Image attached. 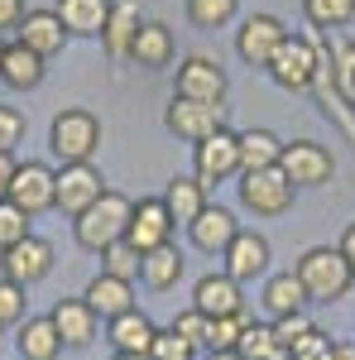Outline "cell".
<instances>
[{
  "label": "cell",
  "instance_id": "obj_1",
  "mask_svg": "<svg viewBox=\"0 0 355 360\" xmlns=\"http://www.w3.org/2000/svg\"><path fill=\"white\" fill-rule=\"evenodd\" d=\"M293 274L307 288V303H341L355 288V269H351V259L341 255V245H312L293 264Z\"/></svg>",
  "mask_w": 355,
  "mask_h": 360
},
{
  "label": "cell",
  "instance_id": "obj_2",
  "mask_svg": "<svg viewBox=\"0 0 355 360\" xmlns=\"http://www.w3.org/2000/svg\"><path fill=\"white\" fill-rule=\"evenodd\" d=\"M130 212H135V202L125 193H101V202H91L82 217H72V236H77V245L91 250V255H101V250L120 245L125 240V231H130Z\"/></svg>",
  "mask_w": 355,
  "mask_h": 360
},
{
  "label": "cell",
  "instance_id": "obj_3",
  "mask_svg": "<svg viewBox=\"0 0 355 360\" xmlns=\"http://www.w3.org/2000/svg\"><path fill=\"white\" fill-rule=\"evenodd\" d=\"M264 72H269L283 91H307V86L327 72V58H322V49H317L312 34H288V39L278 44V53H273V63L264 68Z\"/></svg>",
  "mask_w": 355,
  "mask_h": 360
},
{
  "label": "cell",
  "instance_id": "obj_4",
  "mask_svg": "<svg viewBox=\"0 0 355 360\" xmlns=\"http://www.w3.org/2000/svg\"><path fill=\"white\" fill-rule=\"evenodd\" d=\"M49 149H53L58 164H91V154L101 149V120L82 106L58 111L49 125Z\"/></svg>",
  "mask_w": 355,
  "mask_h": 360
},
{
  "label": "cell",
  "instance_id": "obj_5",
  "mask_svg": "<svg viewBox=\"0 0 355 360\" xmlns=\"http://www.w3.org/2000/svg\"><path fill=\"white\" fill-rule=\"evenodd\" d=\"M240 207L259 221H273V217H288L293 202H298V188L283 178V168H254V173H240Z\"/></svg>",
  "mask_w": 355,
  "mask_h": 360
},
{
  "label": "cell",
  "instance_id": "obj_6",
  "mask_svg": "<svg viewBox=\"0 0 355 360\" xmlns=\"http://www.w3.org/2000/svg\"><path fill=\"white\" fill-rule=\"evenodd\" d=\"M192 178L202 188H217V183L240 178V135L231 125L217 130V135H207L202 144H192Z\"/></svg>",
  "mask_w": 355,
  "mask_h": 360
},
{
  "label": "cell",
  "instance_id": "obj_7",
  "mask_svg": "<svg viewBox=\"0 0 355 360\" xmlns=\"http://www.w3.org/2000/svg\"><path fill=\"white\" fill-rule=\"evenodd\" d=\"M226 91H231V77H226V68H221L217 58L188 53L183 63H178L173 96H183V101H207V106H221V101H226Z\"/></svg>",
  "mask_w": 355,
  "mask_h": 360
},
{
  "label": "cell",
  "instance_id": "obj_8",
  "mask_svg": "<svg viewBox=\"0 0 355 360\" xmlns=\"http://www.w3.org/2000/svg\"><path fill=\"white\" fill-rule=\"evenodd\" d=\"M106 178L96 164H58L53 168V207L63 217H82L91 202H101Z\"/></svg>",
  "mask_w": 355,
  "mask_h": 360
},
{
  "label": "cell",
  "instance_id": "obj_9",
  "mask_svg": "<svg viewBox=\"0 0 355 360\" xmlns=\"http://www.w3.org/2000/svg\"><path fill=\"white\" fill-rule=\"evenodd\" d=\"M283 178L293 183V188H327L331 173H336V159H331L327 144H317V139H293V144H283Z\"/></svg>",
  "mask_w": 355,
  "mask_h": 360
},
{
  "label": "cell",
  "instance_id": "obj_10",
  "mask_svg": "<svg viewBox=\"0 0 355 360\" xmlns=\"http://www.w3.org/2000/svg\"><path fill=\"white\" fill-rule=\"evenodd\" d=\"M53 274V240H44V236H25L20 245L0 250V278H10V283H39V278Z\"/></svg>",
  "mask_w": 355,
  "mask_h": 360
},
{
  "label": "cell",
  "instance_id": "obj_11",
  "mask_svg": "<svg viewBox=\"0 0 355 360\" xmlns=\"http://www.w3.org/2000/svg\"><path fill=\"white\" fill-rule=\"evenodd\" d=\"M5 202H15L25 217H44V212H53V168L39 164V159H25V164L15 168V178H10Z\"/></svg>",
  "mask_w": 355,
  "mask_h": 360
},
{
  "label": "cell",
  "instance_id": "obj_12",
  "mask_svg": "<svg viewBox=\"0 0 355 360\" xmlns=\"http://www.w3.org/2000/svg\"><path fill=\"white\" fill-rule=\"evenodd\" d=\"M164 125L178 139L202 144L207 135L226 130V106H207V101H183V96H173V101H168V111H164Z\"/></svg>",
  "mask_w": 355,
  "mask_h": 360
},
{
  "label": "cell",
  "instance_id": "obj_13",
  "mask_svg": "<svg viewBox=\"0 0 355 360\" xmlns=\"http://www.w3.org/2000/svg\"><path fill=\"white\" fill-rule=\"evenodd\" d=\"M173 240V217H168L164 197H139L135 212H130V231H125V245L139 250V255H149V250H159Z\"/></svg>",
  "mask_w": 355,
  "mask_h": 360
},
{
  "label": "cell",
  "instance_id": "obj_14",
  "mask_svg": "<svg viewBox=\"0 0 355 360\" xmlns=\"http://www.w3.org/2000/svg\"><path fill=\"white\" fill-rule=\"evenodd\" d=\"M283 39H288V29H283L278 15H250L245 25L235 29V53L245 58L250 68H269Z\"/></svg>",
  "mask_w": 355,
  "mask_h": 360
},
{
  "label": "cell",
  "instance_id": "obj_15",
  "mask_svg": "<svg viewBox=\"0 0 355 360\" xmlns=\"http://www.w3.org/2000/svg\"><path fill=\"white\" fill-rule=\"evenodd\" d=\"M192 307L207 317V322H217V317H235V312H245V293H240V283L226 274H202L192 283Z\"/></svg>",
  "mask_w": 355,
  "mask_h": 360
},
{
  "label": "cell",
  "instance_id": "obj_16",
  "mask_svg": "<svg viewBox=\"0 0 355 360\" xmlns=\"http://www.w3.org/2000/svg\"><path fill=\"white\" fill-rule=\"evenodd\" d=\"M269 255L273 250L259 231H240V236L226 245V255H221V259H226L221 269L235 278V283H254V278H269Z\"/></svg>",
  "mask_w": 355,
  "mask_h": 360
},
{
  "label": "cell",
  "instance_id": "obj_17",
  "mask_svg": "<svg viewBox=\"0 0 355 360\" xmlns=\"http://www.w3.org/2000/svg\"><path fill=\"white\" fill-rule=\"evenodd\" d=\"M15 39L25 44L29 53H39L44 63H49L53 53H63V44H67L72 34L63 29L58 10H25V20H20V29H15Z\"/></svg>",
  "mask_w": 355,
  "mask_h": 360
},
{
  "label": "cell",
  "instance_id": "obj_18",
  "mask_svg": "<svg viewBox=\"0 0 355 360\" xmlns=\"http://www.w3.org/2000/svg\"><path fill=\"white\" fill-rule=\"evenodd\" d=\"M49 317H53L63 346H72V351H86L96 341V332H101V317L86 307V298H58Z\"/></svg>",
  "mask_w": 355,
  "mask_h": 360
},
{
  "label": "cell",
  "instance_id": "obj_19",
  "mask_svg": "<svg viewBox=\"0 0 355 360\" xmlns=\"http://www.w3.org/2000/svg\"><path fill=\"white\" fill-rule=\"evenodd\" d=\"M86 307L101 317V322H115L125 312H135V278H115V274H96L86 283Z\"/></svg>",
  "mask_w": 355,
  "mask_h": 360
},
{
  "label": "cell",
  "instance_id": "obj_20",
  "mask_svg": "<svg viewBox=\"0 0 355 360\" xmlns=\"http://www.w3.org/2000/svg\"><path fill=\"white\" fill-rule=\"evenodd\" d=\"M240 236V221H235V212H226V207H212L207 202V212L188 226V240L192 250H202V255H226V245Z\"/></svg>",
  "mask_w": 355,
  "mask_h": 360
},
{
  "label": "cell",
  "instance_id": "obj_21",
  "mask_svg": "<svg viewBox=\"0 0 355 360\" xmlns=\"http://www.w3.org/2000/svg\"><path fill=\"white\" fill-rule=\"evenodd\" d=\"M178 53V44H173V29L164 20H144L135 34V44H130V63L144 68V72H164L168 63Z\"/></svg>",
  "mask_w": 355,
  "mask_h": 360
},
{
  "label": "cell",
  "instance_id": "obj_22",
  "mask_svg": "<svg viewBox=\"0 0 355 360\" xmlns=\"http://www.w3.org/2000/svg\"><path fill=\"white\" fill-rule=\"evenodd\" d=\"M139 25H144V15H139L135 0H110V20L101 29V44H106L110 63H130V44H135Z\"/></svg>",
  "mask_w": 355,
  "mask_h": 360
},
{
  "label": "cell",
  "instance_id": "obj_23",
  "mask_svg": "<svg viewBox=\"0 0 355 360\" xmlns=\"http://www.w3.org/2000/svg\"><path fill=\"white\" fill-rule=\"evenodd\" d=\"M188 269V259H183V250L173 245H159L149 250V255H139V283L144 288H154V293H168V288H178V278Z\"/></svg>",
  "mask_w": 355,
  "mask_h": 360
},
{
  "label": "cell",
  "instance_id": "obj_24",
  "mask_svg": "<svg viewBox=\"0 0 355 360\" xmlns=\"http://www.w3.org/2000/svg\"><path fill=\"white\" fill-rule=\"evenodd\" d=\"M164 207H168V217H173V226H192L207 212V188L192 173H173L164 188Z\"/></svg>",
  "mask_w": 355,
  "mask_h": 360
},
{
  "label": "cell",
  "instance_id": "obj_25",
  "mask_svg": "<svg viewBox=\"0 0 355 360\" xmlns=\"http://www.w3.org/2000/svg\"><path fill=\"white\" fill-rule=\"evenodd\" d=\"M154 336H159L154 317H144V312L135 307V312H125V317H115V322H110L106 341L115 346V356H149Z\"/></svg>",
  "mask_w": 355,
  "mask_h": 360
},
{
  "label": "cell",
  "instance_id": "obj_26",
  "mask_svg": "<svg viewBox=\"0 0 355 360\" xmlns=\"http://www.w3.org/2000/svg\"><path fill=\"white\" fill-rule=\"evenodd\" d=\"M259 303H264V312H269V322H278V317L307 312V288L298 283V274H293V269H283V274H269V278H264Z\"/></svg>",
  "mask_w": 355,
  "mask_h": 360
},
{
  "label": "cell",
  "instance_id": "obj_27",
  "mask_svg": "<svg viewBox=\"0 0 355 360\" xmlns=\"http://www.w3.org/2000/svg\"><path fill=\"white\" fill-rule=\"evenodd\" d=\"M0 82L10 86V91H34V86L44 82V58L29 53L20 39H10L5 58H0Z\"/></svg>",
  "mask_w": 355,
  "mask_h": 360
},
{
  "label": "cell",
  "instance_id": "obj_28",
  "mask_svg": "<svg viewBox=\"0 0 355 360\" xmlns=\"http://www.w3.org/2000/svg\"><path fill=\"white\" fill-rule=\"evenodd\" d=\"M15 351H20V360H58L63 356V336H58L53 317H25L20 336H15Z\"/></svg>",
  "mask_w": 355,
  "mask_h": 360
},
{
  "label": "cell",
  "instance_id": "obj_29",
  "mask_svg": "<svg viewBox=\"0 0 355 360\" xmlns=\"http://www.w3.org/2000/svg\"><path fill=\"white\" fill-rule=\"evenodd\" d=\"M53 10L63 20V29L82 34V39H101V29L110 20V0H58Z\"/></svg>",
  "mask_w": 355,
  "mask_h": 360
},
{
  "label": "cell",
  "instance_id": "obj_30",
  "mask_svg": "<svg viewBox=\"0 0 355 360\" xmlns=\"http://www.w3.org/2000/svg\"><path fill=\"white\" fill-rule=\"evenodd\" d=\"M240 135V173H254V168H278L283 159V139L264 130V125H250V130H235Z\"/></svg>",
  "mask_w": 355,
  "mask_h": 360
},
{
  "label": "cell",
  "instance_id": "obj_31",
  "mask_svg": "<svg viewBox=\"0 0 355 360\" xmlns=\"http://www.w3.org/2000/svg\"><path fill=\"white\" fill-rule=\"evenodd\" d=\"M235 351H240V360H288V351L278 346V336H273L269 322H250Z\"/></svg>",
  "mask_w": 355,
  "mask_h": 360
},
{
  "label": "cell",
  "instance_id": "obj_32",
  "mask_svg": "<svg viewBox=\"0 0 355 360\" xmlns=\"http://www.w3.org/2000/svg\"><path fill=\"white\" fill-rule=\"evenodd\" d=\"M302 15L312 29H346L355 20V0H302Z\"/></svg>",
  "mask_w": 355,
  "mask_h": 360
},
{
  "label": "cell",
  "instance_id": "obj_33",
  "mask_svg": "<svg viewBox=\"0 0 355 360\" xmlns=\"http://www.w3.org/2000/svg\"><path fill=\"white\" fill-rule=\"evenodd\" d=\"M240 15V0H188V20L197 29H226Z\"/></svg>",
  "mask_w": 355,
  "mask_h": 360
},
{
  "label": "cell",
  "instance_id": "obj_34",
  "mask_svg": "<svg viewBox=\"0 0 355 360\" xmlns=\"http://www.w3.org/2000/svg\"><path fill=\"white\" fill-rule=\"evenodd\" d=\"M327 72H331V82H336V91L355 106V44H351V39H341V44H336Z\"/></svg>",
  "mask_w": 355,
  "mask_h": 360
},
{
  "label": "cell",
  "instance_id": "obj_35",
  "mask_svg": "<svg viewBox=\"0 0 355 360\" xmlns=\"http://www.w3.org/2000/svg\"><path fill=\"white\" fill-rule=\"evenodd\" d=\"M245 327H250L245 312H235V317H217V322L207 327V351H235L240 336H245Z\"/></svg>",
  "mask_w": 355,
  "mask_h": 360
},
{
  "label": "cell",
  "instance_id": "obj_36",
  "mask_svg": "<svg viewBox=\"0 0 355 360\" xmlns=\"http://www.w3.org/2000/svg\"><path fill=\"white\" fill-rule=\"evenodd\" d=\"M25 236H34V217H25L15 202H5V197H0V250L20 245Z\"/></svg>",
  "mask_w": 355,
  "mask_h": 360
},
{
  "label": "cell",
  "instance_id": "obj_37",
  "mask_svg": "<svg viewBox=\"0 0 355 360\" xmlns=\"http://www.w3.org/2000/svg\"><path fill=\"white\" fill-rule=\"evenodd\" d=\"M207 327H212V322H207V317H202L197 307H183V312H178V317L168 322V332L183 336L192 351H207Z\"/></svg>",
  "mask_w": 355,
  "mask_h": 360
},
{
  "label": "cell",
  "instance_id": "obj_38",
  "mask_svg": "<svg viewBox=\"0 0 355 360\" xmlns=\"http://www.w3.org/2000/svg\"><path fill=\"white\" fill-rule=\"evenodd\" d=\"M29 288H20V283H10V278H0V327H20L29 317Z\"/></svg>",
  "mask_w": 355,
  "mask_h": 360
},
{
  "label": "cell",
  "instance_id": "obj_39",
  "mask_svg": "<svg viewBox=\"0 0 355 360\" xmlns=\"http://www.w3.org/2000/svg\"><path fill=\"white\" fill-rule=\"evenodd\" d=\"M101 274L135 278L139 274V250H130L125 240H120V245H110V250H101Z\"/></svg>",
  "mask_w": 355,
  "mask_h": 360
},
{
  "label": "cell",
  "instance_id": "obj_40",
  "mask_svg": "<svg viewBox=\"0 0 355 360\" xmlns=\"http://www.w3.org/2000/svg\"><path fill=\"white\" fill-rule=\"evenodd\" d=\"M269 327H273V336H278V346L293 351L302 336L312 332V317H307V312H293V317H278V322H269Z\"/></svg>",
  "mask_w": 355,
  "mask_h": 360
},
{
  "label": "cell",
  "instance_id": "obj_41",
  "mask_svg": "<svg viewBox=\"0 0 355 360\" xmlns=\"http://www.w3.org/2000/svg\"><path fill=\"white\" fill-rule=\"evenodd\" d=\"M149 360H197V351H192L183 336H173L159 327V336H154V346H149Z\"/></svg>",
  "mask_w": 355,
  "mask_h": 360
},
{
  "label": "cell",
  "instance_id": "obj_42",
  "mask_svg": "<svg viewBox=\"0 0 355 360\" xmlns=\"http://www.w3.org/2000/svg\"><path fill=\"white\" fill-rule=\"evenodd\" d=\"M331 346H336V341H331L322 327H312V332H307L298 346L288 351V360H327V356H331Z\"/></svg>",
  "mask_w": 355,
  "mask_h": 360
},
{
  "label": "cell",
  "instance_id": "obj_43",
  "mask_svg": "<svg viewBox=\"0 0 355 360\" xmlns=\"http://www.w3.org/2000/svg\"><path fill=\"white\" fill-rule=\"evenodd\" d=\"M20 139H25V115L15 106H0V154H15Z\"/></svg>",
  "mask_w": 355,
  "mask_h": 360
},
{
  "label": "cell",
  "instance_id": "obj_44",
  "mask_svg": "<svg viewBox=\"0 0 355 360\" xmlns=\"http://www.w3.org/2000/svg\"><path fill=\"white\" fill-rule=\"evenodd\" d=\"M20 20H25V0H0V34L20 29Z\"/></svg>",
  "mask_w": 355,
  "mask_h": 360
},
{
  "label": "cell",
  "instance_id": "obj_45",
  "mask_svg": "<svg viewBox=\"0 0 355 360\" xmlns=\"http://www.w3.org/2000/svg\"><path fill=\"white\" fill-rule=\"evenodd\" d=\"M15 168H20V159H15V154H0V197L10 193V178H15Z\"/></svg>",
  "mask_w": 355,
  "mask_h": 360
},
{
  "label": "cell",
  "instance_id": "obj_46",
  "mask_svg": "<svg viewBox=\"0 0 355 360\" xmlns=\"http://www.w3.org/2000/svg\"><path fill=\"white\" fill-rule=\"evenodd\" d=\"M341 255L351 259V269H355V221L346 226V236H341Z\"/></svg>",
  "mask_w": 355,
  "mask_h": 360
},
{
  "label": "cell",
  "instance_id": "obj_47",
  "mask_svg": "<svg viewBox=\"0 0 355 360\" xmlns=\"http://www.w3.org/2000/svg\"><path fill=\"white\" fill-rule=\"evenodd\" d=\"M327 360H355V341H336Z\"/></svg>",
  "mask_w": 355,
  "mask_h": 360
},
{
  "label": "cell",
  "instance_id": "obj_48",
  "mask_svg": "<svg viewBox=\"0 0 355 360\" xmlns=\"http://www.w3.org/2000/svg\"><path fill=\"white\" fill-rule=\"evenodd\" d=\"M207 360H240V351H207Z\"/></svg>",
  "mask_w": 355,
  "mask_h": 360
},
{
  "label": "cell",
  "instance_id": "obj_49",
  "mask_svg": "<svg viewBox=\"0 0 355 360\" xmlns=\"http://www.w3.org/2000/svg\"><path fill=\"white\" fill-rule=\"evenodd\" d=\"M110 360H149V356H110Z\"/></svg>",
  "mask_w": 355,
  "mask_h": 360
},
{
  "label": "cell",
  "instance_id": "obj_50",
  "mask_svg": "<svg viewBox=\"0 0 355 360\" xmlns=\"http://www.w3.org/2000/svg\"><path fill=\"white\" fill-rule=\"evenodd\" d=\"M0 58H5V39H0Z\"/></svg>",
  "mask_w": 355,
  "mask_h": 360
}]
</instances>
